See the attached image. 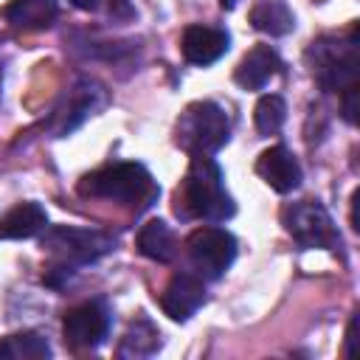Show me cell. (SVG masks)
<instances>
[{"label": "cell", "instance_id": "1", "mask_svg": "<svg viewBox=\"0 0 360 360\" xmlns=\"http://www.w3.org/2000/svg\"><path fill=\"white\" fill-rule=\"evenodd\" d=\"M233 211L236 205L225 191L219 166L208 155H191V166L186 172L183 188L177 191V214L225 222L228 217H233Z\"/></svg>", "mask_w": 360, "mask_h": 360}, {"label": "cell", "instance_id": "2", "mask_svg": "<svg viewBox=\"0 0 360 360\" xmlns=\"http://www.w3.org/2000/svg\"><path fill=\"white\" fill-rule=\"evenodd\" d=\"M79 191L90 194V197H104V200H112V202H124V205H135V202L152 205V200L158 197V186L141 163L104 166V169L87 174L79 183Z\"/></svg>", "mask_w": 360, "mask_h": 360}, {"label": "cell", "instance_id": "3", "mask_svg": "<svg viewBox=\"0 0 360 360\" xmlns=\"http://www.w3.org/2000/svg\"><path fill=\"white\" fill-rule=\"evenodd\" d=\"M231 124L219 104L194 101L177 121V143L191 155H214L228 143Z\"/></svg>", "mask_w": 360, "mask_h": 360}, {"label": "cell", "instance_id": "4", "mask_svg": "<svg viewBox=\"0 0 360 360\" xmlns=\"http://www.w3.org/2000/svg\"><path fill=\"white\" fill-rule=\"evenodd\" d=\"M309 62H312V76L318 79V84L323 90H346L352 84H357V39L354 31L349 37V42H332V39H321L312 42L309 48Z\"/></svg>", "mask_w": 360, "mask_h": 360}, {"label": "cell", "instance_id": "5", "mask_svg": "<svg viewBox=\"0 0 360 360\" xmlns=\"http://www.w3.org/2000/svg\"><path fill=\"white\" fill-rule=\"evenodd\" d=\"M186 253L202 278H219L236 259V239L225 228L202 225L188 233Z\"/></svg>", "mask_w": 360, "mask_h": 360}, {"label": "cell", "instance_id": "6", "mask_svg": "<svg viewBox=\"0 0 360 360\" xmlns=\"http://www.w3.org/2000/svg\"><path fill=\"white\" fill-rule=\"evenodd\" d=\"M281 219H284V228L292 233V239L304 248H338L340 245L335 222L318 200H301V202L287 205Z\"/></svg>", "mask_w": 360, "mask_h": 360}, {"label": "cell", "instance_id": "7", "mask_svg": "<svg viewBox=\"0 0 360 360\" xmlns=\"http://www.w3.org/2000/svg\"><path fill=\"white\" fill-rule=\"evenodd\" d=\"M112 248V239L98 233V231H84V228H51L42 236V250L56 256L62 264H87L104 256Z\"/></svg>", "mask_w": 360, "mask_h": 360}, {"label": "cell", "instance_id": "8", "mask_svg": "<svg viewBox=\"0 0 360 360\" xmlns=\"http://www.w3.org/2000/svg\"><path fill=\"white\" fill-rule=\"evenodd\" d=\"M62 332L70 346L96 349L98 343H104V338L110 332V312L101 301H84V304L68 309V315L62 321Z\"/></svg>", "mask_w": 360, "mask_h": 360}, {"label": "cell", "instance_id": "9", "mask_svg": "<svg viewBox=\"0 0 360 360\" xmlns=\"http://www.w3.org/2000/svg\"><path fill=\"white\" fill-rule=\"evenodd\" d=\"M256 172H259V177L273 188V191H278V194H290V191H295L298 186H301V166H298V160H295V155L287 149V146H270V149H264L262 155H259V160H256Z\"/></svg>", "mask_w": 360, "mask_h": 360}, {"label": "cell", "instance_id": "10", "mask_svg": "<svg viewBox=\"0 0 360 360\" xmlns=\"http://www.w3.org/2000/svg\"><path fill=\"white\" fill-rule=\"evenodd\" d=\"M205 301L202 278L191 273H174L166 290L160 292V307L172 321H188Z\"/></svg>", "mask_w": 360, "mask_h": 360}, {"label": "cell", "instance_id": "11", "mask_svg": "<svg viewBox=\"0 0 360 360\" xmlns=\"http://www.w3.org/2000/svg\"><path fill=\"white\" fill-rule=\"evenodd\" d=\"M228 31L222 28H214V25H188L183 31V39H180V51L186 56V62L191 65H214L225 51H228Z\"/></svg>", "mask_w": 360, "mask_h": 360}, {"label": "cell", "instance_id": "12", "mask_svg": "<svg viewBox=\"0 0 360 360\" xmlns=\"http://www.w3.org/2000/svg\"><path fill=\"white\" fill-rule=\"evenodd\" d=\"M281 70V59L270 45H256L253 51H248L233 73V82L245 90H262L276 73Z\"/></svg>", "mask_w": 360, "mask_h": 360}, {"label": "cell", "instance_id": "13", "mask_svg": "<svg viewBox=\"0 0 360 360\" xmlns=\"http://www.w3.org/2000/svg\"><path fill=\"white\" fill-rule=\"evenodd\" d=\"M48 214L39 202H20L6 217H0V239H31L45 231Z\"/></svg>", "mask_w": 360, "mask_h": 360}, {"label": "cell", "instance_id": "14", "mask_svg": "<svg viewBox=\"0 0 360 360\" xmlns=\"http://www.w3.org/2000/svg\"><path fill=\"white\" fill-rule=\"evenodd\" d=\"M250 25L270 37H284L295 28V14L284 0H256L250 8Z\"/></svg>", "mask_w": 360, "mask_h": 360}, {"label": "cell", "instance_id": "15", "mask_svg": "<svg viewBox=\"0 0 360 360\" xmlns=\"http://www.w3.org/2000/svg\"><path fill=\"white\" fill-rule=\"evenodd\" d=\"M56 17V0H11L6 6V20L22 31H42Z\"/></svg>", "mask_w": 360, "mask_h": 360}, {"label": "cell", "instance_id": "16", "mask_svg": "<svg viewBox=\"0 0 360 360\" xmlns=\"http://www.w3.org/2000/svg\"><path fill=\"white\" fill-rule=\"evenodd\" d=\"M138 250L152 259V262H172L174 259V233L169 231V225L163 219H149L141 231H138V239H135Z\"/></svg>", "mask_w": 360, "mask_h": 360}, {"label": "cell", "instance_id": "17", "mask_svg": "<svg viewBox=\"0 0 360 360\" xmlns=\"http://www.w3.org/2000/svg\"><path fill=\"white\" fill-rule=\"evenodd\" d=\"M51 357V346L37 332H20L0 340V360H45Z\"/></svg>", "mask_w": 360, "mask_h": 360}, {"label": "cell", "instance_id": "18", "mask_svg": "<svg viewBox=\"0 0 360 360\" xmlns=\"http://www.w3.org/2000/svg\"><path fill=\"white\" fill-rule=\"evenodd\" d=\"M253 121H256V129L259 135H276L284 121H287V104L281 96L276 93H267L256 101V110H253Z\"/></svg>", "mask_w": 360, "mask_h": 360}, {"label": "cell", "instance_id": "19", "mask_svg": "<svg viewBox=\"0 0 360 360\" xmlns=\"http://www.w3.org/2000/svg\"><path fill=\"white\" fill-rule=\"evenodd\" d=\"M158 346H160L158 332H149V338H143V335H141V326H132V329L127 332V338H124L118 354H121V357H127V354L141 357V354H152Z\"/></svg>", "mask_w": 360, "mask_h": 360}, {"label": "cell", "instance_id": "20", "mask_svg": "<svg viewBox=\"0 0 360 360\" xmlns=\"http://www.w3.org/2000/svg\"><path fill=\"white\" fill-rule=\"evenodd\" d=\"M354 101H357V84H352V87L343 90V118H346L349 124H354V118H357V115H354V112H357V104H354Z\"/></svg>", "mask_w": 360, "mask_h": 360}, {"label": "cell", "instance_id": "21", "mask_svg": "<svg viewBox=\"0 0 360 360\" xmlns=\"http://www.w3.org/2000/svg\"><path fill=\"white\" fill-rule=\"evenodd\" d=\"M354 332H357V315L349 321V326H346V346H343V354L346 357H354Z\"/></svg>", "mask_w": 360, "mask_h": 360}, {"label": "cell", "instance_id": "22", "mask_svg": "<svg viewBox=\"0 0 360 360\" xmlns=\"http://www.w3.org/2000/svg\"><path fill=\"white\" fill-rule=\"evenodd\" d=\"M76 8H84V11H90V8H96L98 6V0H70Z\"/></svg>", "mask_w": 360, "mask_h": 360}, {"label": "cell", "instance_id": "23", "mask_svg": "<svg viewBox=\"0 0 360 360\" xmlns=\"http://www.w3.org/2000/svg\"><path fill=\"white\" fill-rule=\"evenodd\" d=\"M222 3V8H233L236 6V0H219Z\"/></svg>", "mask_w": 360, "mask_h": 360}]
</instances>
